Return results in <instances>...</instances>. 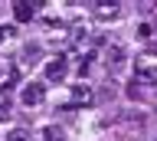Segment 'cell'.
Instances as JSON below:
<instances>
[{
    "label": "cell",
    "mask_w": 157,
    "mask_h": 141,
    "mask_svg": "<svg viewBox=\"0 0 157 141\" xmlns=\"http://www.w3.org/2000/svg\"><path fill=\"white\" fill-rule=\"evenodd\" d=\"M36 7H39V3H29V0H17V3H13V17H17V23H29L33 17H36Z\"/></svg>",
    "instance_id": "6da1fadb"
},
{
    "label": "cell",
    "mask_w": 157,
    "mask_h": 141,
    "mask_svg": "<svg viewBox=\"0 0 157 141\" xmlns=\"http://www.w3.org/2000/svg\"><path fill=\"white\" fill-rule=\"evenodd\" d=\"M66 72H69L66 59H59V56H56V59L46 62V79H49V82H62V79H66Z\"/></svg>",
    "instance_id": "7a4b0ae2"
},
{
    "label": "cell",
    "mask_w": 157,
    "mask_h": 141,
    "mask_svg": "<svg viewBox=\"0 0 157 141\" xmlns=\"http://www.w3.org/2000/svg\"><path fill=\"white\" fill-rule=\"evenodd\" d=\"M92 102H95V95H92L88 85H72V108H85Z\"/></svg>",
    "instance_id": "3957f363"
},
{
    "label": "cell",
    "mask_w": 157,
    "mask_h": 141,
    "mask_svg": "<svg viewBox=\"0 0 157 141\" xmlns=\"http://www.w3.org/2000/svg\"><path fill=\"white\" fill-rule=\"evenodd\" d=\"M43 95H46V89H43L39 82H29L26 89H23V105H29V108H33V105H39V102H43Z\"/></svg>",
    "instance_id": "277c9868"
},
{
    "label": "cell",
    "mask_w": 157,
    "mask_h": 141,
    "mask_svg": "<svg viewBox=\"0 0 157 141\" xmlns=\"http://www.w3.org/2000/svg\"><path fill=\"white\" fill-rule=\"evenodd\" d=\"M134 82H137V85H141V82L157 85V69H154V66H137V69H134Z\"/></svg>",
    "instance_id": "5b68a950"
},
{
    "label": "cell",
    "mask_w": 157,
    "mask_h": 141,
    "mask_svg": "<svg viewBox=\"0 0 157 141\" xmlns=\"http://www.w3.org/2000/svg\"><path fill=\"white\" fill-rule=\"evenodd\" d=\"M95 13H98V17H115V13H118V3H115V0H111V3H108V0H98V3H95Z\"/></svg>",
    "instance_id": "8992f818"
},
{
    "label": "cell",
    "mask_w": 157,
    "mask_h": 141,
    "mask_svg": "<svg viewBox=\"0 0 157 141\" xmlns=\"http://www.w3.org/2000/svg\"><path fill=\"white\" fill-rule=\"evenodd\" d=\"M43 141H66V135H62L56 125H46V128H43Z\"/></svg>",
    "instance_id": "52a82bcc"
},
{
    "label": "cell",
    "mask_w": 157,
    "mask_h": 141,
    "mask_svg": "<svg viewBox=\"0 0 157 141\" xmlns=\"http://www.w3.org/2000/svg\"><path fill=\"white\" fill-rule=\"evenodd\" d=\"M105 62H108V66H121V62H124V53H121V46H111Z\"/></svg>",
    "instance_id": "ba28073f"
},
{
    "label": "cell",
    "mask_w": 157,
    "mask_h": 141,
    "mask_svg": "<svg viewBox=\"0 0 157 141\" xmlns=\"http://www.w3.org/2000/svg\"><path fill=\"white\" fill-rule=\"evenodd\" d=\"M3 141H33V138H29L26 128H13V131H7V138H3Z\"/></svg>",
    "instance_id": "9c48e42d"
},
{
    "label": "cell",
    "mask_w": 157,
    "mask_h": 141,
    "mask_svg": "<svg viewBox=\"0 0 157 141\" xmlns=\"http://www.w3.org/2000/svg\"><path fill=\"white\" fill-rule=\"evenodd\" d=\"M17 36V26H0V43L3 40H13Z\"/></svg>",
    "instance_id": "30bf717a"
},
{
    "label": "cell",
    "mask_w": 157,
    "mask_h": 141,
    "mask_svg": "<svg viewBox=\"0 0 157 141\" xmlns=\"http://www.w3.org/2000/svg\"><path fill=\"white\" fill-rule=\"evenodd\" d=\"M137 36L147 40V36H151V23H141V26H137Z\"/></svg>",
    "instance_id": "8fae6325"
}]
</instances>
